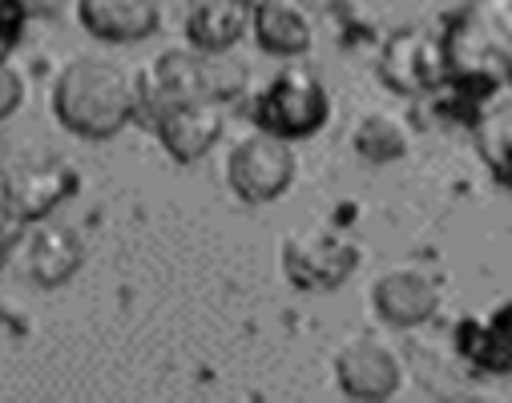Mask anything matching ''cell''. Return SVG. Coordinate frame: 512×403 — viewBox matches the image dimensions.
<instances>
[{"label":"cell","instance_id":"17","mask_svg":"<svg viewBox=\"0 0 512 403\" xmlns=\"http://www.w3.org/2000/svg\"><path fill=\"white\" fill-rule=\"evenodd\" d=\"M412 146V133L404 125V117L388 113V109H371L355 121L351 129V150L371 162V166H388V162H400Z\"/></svg>","mask_w":512,"mask_h":403},{"label":"cell","instance_id":"5","mask_svg":"<svg viewBox=\"0 0 512 403\" xmlns=\"http://www.w3.org/2000/svg\"><path fill=\"white\" fill-rule=\"evenodd\" d=\"M299 178V154L287 138L254 125L226 154V186L246 206L279 202Z\"/></svg>","mask_w":512,"mask_h":403},{"label":"cell","instance_id":"19","mask_svg":"<svg viewBox=\"0 0 512 403\" xmlns=\"http://www.w3.org/2000/svg\"><path fill=\"white\" fill-rule=\"evenodd\" d=\"M25 97H29V81H25V73L13 65V57H9V61H0V121L17 117L21 105H25Z\"/></svg>","mask_w":512,"mask_h":403},{"label":"cell","instance_id":"18","mask_svg":"<svg viewBox=\"0 0 512 403\" xmlns=\"http://www.w3.org/2000/svg\"><path fill=\"white\" fill-rule=\"evenodd\" d=\"M456 351L460 359L480 375H508L512 371V339L480 315H468L456 323Z\"/></svg>","mask_w":512,"mask_h":403},{"label":"cell","instance_id":"22","mask_svg":"<svg viewBox=\"0 0 512 403\" xmlns=\"http://www.w3.org/2000/svg\"><path fill=\"white\" fill-rule=\"evenodd\" d=\"M21 9L29 13V21H53L69 9V0H21Z\"/></svg>","mask_w":512,"mask_h":403},{"label":"cell","instance_id":"16","mask_svg":"<svg viewBox=\"0 0 512 403\" xmlns=\"http://www.w3.org/2000/svg\"><path fill=\"white\" fill-rule=\"evenodd\" d=\"M250 29V9L242 0H198L186 17V41L190 49L206 57H226Z\"/></svg>","mask_w":512,"mask_h":403},{"label":"cell","instance_id":"7","mask_svg":"<svg viewBox=\"0 0 512 403\" xmlns=\"http://www.w3.org/2000/svg\"><path fill=\"white\" fill-rule=\"evenodd\" d=\"M359 258H363L359 242L351 234L335 230V226L291 230L283 238V250H279L283 275L299 291H335V287H343L355 275Z\"/></svg>","mask_w":512,"mask_h":403},{"label":"cell","instance_id":"8","mask_svg":"<svg viewBox=\"0 0 512 403\" xmlns=\"http://www.w3.org/2000/svg\"><path fill=\"white\" fill-rule=\"evenodd\" d=\"M331 371L343 395L363 399V403H379V399H392L404 387V355L379 335H347L335 355H331Z\"/></svg>","mask_w":512,"mask_h":403},{"label":"cell","instance_id":"15","mask_svg":"<svg viewBox=\"0 0 512 403\" xmlns=\"http://www.w3.org/2000/svg\"><path fill=\"white\" fill-rule=\"evenodd\" d=\"M250 33L263 53L283 57V61L303 57L315 41L311 13L299 5V0H263V5H254L250 9Z\"/></svg>","mask_w":512,"mask_h":403},{"label":"cell","instance_id":"2","mask_svg":"<svg viewBox=\"0 0 512 403\" xmlns=\"http://www.w3.org/2000/svg\"><path fill=\"white\" fill-rule=\"evenodd\" d=\"M440 45L452 77L512 81V0H468Z\"/></svg>","mask_w":512,"mask_h":403},{"label":"cell","instance_id":"9","mask_svg":"<svg viewBox=\"0 0 512 403\" xmlns=\"http://www.w3.org/2000/svg\"><path fill=\"white\" fill-rule=\"evenodd\" d=\"M379 77L392 93L404 97H420V93H436L448 85V57L436 33L428 29H400L383 41L379 49Z\"/></svg>","mask_w":512,"mask_h":403},{"label":"cell","instance_id":"20","mask_svg":"<svg viewBox=\"0 0 512 403\" xmlns=\"http://www.w3.org/2000/svg\"><path fill=\"white\" fill-rule=\"evenodd\" d=\"M25 25H29V13L21 9V0H0V61L13 57Z\"/></svg>","mask_w":512,"mask_h":403},{"label":"cell","instance_id":"23","mask_svg":"<svg viewBox=\"0 0 512 403\" xmlns=\"http://www.w3.org/2000/svg\"><path fill=\"white\" fill-rule=\"evenodd\" d=\"M492 323H496V327H500V331H504V335L512 339V299L496 307V315H492Z\"/></svg>","mask_w":512,"mask_h":403},{"label":"cell","instance_id":"4","mask_svg":"<svg viewBox=\"0 0 512 403\" xmlns=\"http://www.w3.org/2000/svg\"><path fill=\"white\" fill-rule=\"evenodd\" d=\"M327 117H331V93L319 81V73L299 61L283 65L250 105V121L267 133H279L287 142L311 138V133L327 125Z\"/></svg>","mask_w":512,"mask_h":403},{"label":"cell","instance_id":"24","mask_svg":"<svg viewBox=\"0 0 512 403\" xmlns=\"http://www.w3.org/2000/svg\"><path fill=\"white\" fill-rule=\"evenodd\" d=\"M242 5H246V9H254V5H263V0H242Z\"/></svg>","mask_w":512,"mask_h":403},{"label":"cell","instance_id":"13","mask_svg":"<svg viewBox=\"0 0 512 403\" xmlns=\"http://www.w3.org/2000/svg\"><path fill=\"white\" fill-rule=\"evenodd\" d=\"M77 21L101 45H138L162 29V0H77Z\"/></svg>","mask_w":512,"mask_h":403},{"label":"cell","instance_id":"6","mask_svg":"<svg viewBox=\"0 0 512 403\" xmlns=\"http://www.w3.org/2000/svg\"><path fill=\"white\" fill-rule=\"evenodd\" d=\"M73 194H81V170L57 154L29 150L0 166V202L25 226L53 218V210L65 206Z\"/></svg>","mask_w":512,"mask_h":403},{"label":"cell","instance_id":"14","mask_svg":"<svg viewBox=\"0 0 512 403\" xmlns=\"http://www.w3.org/2000/svg\"><path fill=\"white\" fill-rule=\"evenodd\" d=\"M468 125L476 133L480 158L488 162L492 178L512 190V81H492L476 109L468 113Z\"/></svg>","mask_w":512,"mask_h":403},{"label":"cell","instance_id":"10","mask_svg":"<svg viewBox=\"0 0 512 403\" xmlns=\"http://www.w3.org/2000/svg\"><path fill=\"white\" fill-rule=\"evenodd\" d=\"M440 303H444V283L436 271H428L420 262L388 266L371 287L375 315L400 331H412V327H424L428 319H436Z\"/></svg>","mask_w":512,"mask_h":403},{"label":"cell","instance_id":"21","mask_svg":"<svg viewBox=\"0 0 512 403\" xmlns=\"http://www.w3.org/2000/svg\"><path fill=\"white\" fill-rule=\"evenodd\" d=\"M21 238H25V222L0 202V271L17 258V250H21Z\"/></svg>","mask_w":512,"mask_h":403},{"label":"cell","instance_id":"3","mask_svg":"<svg viewBox=\"0 0 512 403\" xmlns=\"http://www.w3.org/2000/svg\"><path fill=\"white\" fill-rule=\"evenodd\" d=\"M234 81H222V73L214 69V57L198 53V49H170L154 61H146L142 69H134V121L154 125L166 109L186 105V101H230L234 97Z\"/></svg>","mask_w":512,"mask_h":403},{"label":"cell","instance_id":"11","mask_svg":"<svg viewBox=\"0 0 512 403\" xmlns=\"http://www.w3.org/2000/svg\"><path fill=\"white\" fill-rule=\"evenodd\" d=\"M150 129L158 133L166 158H174L178 166L202 162V158L218 146L222 133H226V101L202 97V101L174 105V109H166Z\"/></svg>","mask_w":512,"mask_h":403},{"label":"cell","instance_id":"1","mask_svg":"<svg viewBox=\"0 0 512 403\" xmlns=\"http://www.w3.org/2000/svg\"><path fill=\"white\" fill-rule=\"evenodd\" d=\"M53 117L81 142H109L134 121V73L113 57H73L53 81Z\"/></svg>","mask_w":512,"mask_h":403},{"label":"cell","instance_id":"12","mask_svg":"<svg viewBox=\"0 0 512 403\" xmlns=\"http://www.w3.org/2000/svg\"><path fill=\"white\" fill-rule=\"evenodd\" d=\"M25 258V271L37 287H65L85 262V238L81 230L65 226V222H29L25 226V238H21V250Z\"/></svg>","mask_w":512,"mask_h":403}]
</instances>
